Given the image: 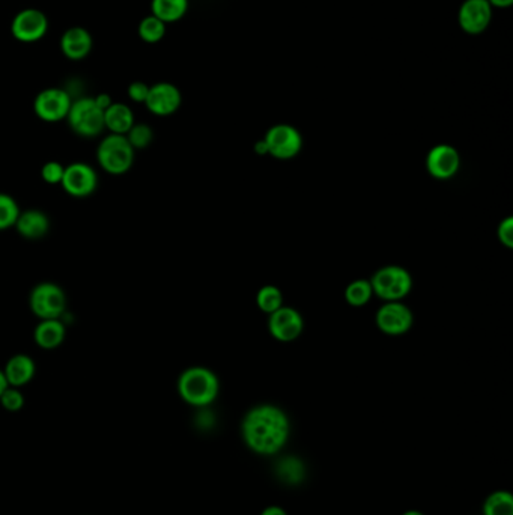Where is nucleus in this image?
<instances>
[{"mask_svg": "<svg viewBox=\"0 0 513 515\" xmlns=\"http://www.w3.org/2000/svg\"><path fill=\"white\" fill-rule=\"evenodd\" d=\"M241 435L252 452L262 457H272L287 446L291 435V422L287 414L277 405H256L244 416Z\"/></svg>", "mask_w": 513, "mask_h": 515, "instance_id": "obj_1", "label": "nucleus"}, {"mask_svg": "<svg viewBox=\"0 0 513 515\" xmlns=\"http://www.w3.org/2000/svg\"><path fill=\"white\" fill-rule=\"evenodd\" d=\"M220 383L211 369L192 366L178 379V394L187 404L205 409L218 396Z\"/></svg>", "mask_w": 513, "mask_h": 515, "instance_id": "obj_2", "label": "nucleus"}, {"mask_svg": "<svg viewBox=\"0 0 513 515\" xmlns=\"http://www.w3.org/2000/svg\"><path fill=\"white\" fill-rule=\"evenodd\" d=\"M136 151L122 135H109L96 148V162L109 175H124L134 165Z\"/></svg>", "mask_w": 513, "mask_h": 515, "instance_id": "obj_3", "label": "nucleus"}, {"mask_svg": "<svg viewBox=\"0 0 513 515\" xmlns=\"http://www.w3.org/2000/svg\"><path fill=\"white\" fill-rule=\"evenodd\" d=\"M77 136L92 139L104 132V111L94 102V96H77L73 100L65 119Z\"/></svg>", "mask_w": 513, "mask_h": 515, "instance_id": "obj_4", "label": "nucleus"}, {"mask_svg": "<svg viewBox=\"0 0 513 515\" xmlns=\"http://www.w3.org/2000/svg\"><path fill=\"white\" fill-rule=\"evenodd\" d=\"M369 282L373 294L386 302H401L413 288V279L405 268L398 265L379 268Z\"/></svg>", "mask_w": 513, "mask_h": 515, "instance_id": "obj_5", "label": "nucleus"}, {"mask_svg": "<svg viewBox=\"0 0 513 515\" xmlns=\"http://www.w3.org/2000/svg\"><path fill=\"white\" fill-rule=\"evenodd\" d=\"M10 29L12 38L21 44H35L46 38L50 29V21L44 11L25 8L14 16Z\"/></svg>", "mask_w": 513, "mask_h": 515, "instance_id": "obj_6", "label": "nucleus"}, {"mask_svg": "<svg viewBox=\"0 0 513 515\" xmlns=\"http://www.w3.org/2000/svg\"><path fill=\"white\" fill-rule=\"evenodd\" d=\"M29 306L40 319H61L65 313V291L53 282L38 283L29 296Z\"/></svg>", "mask_w": 513, "mask_h": 515, "instance_id": "obj_7", "label": "nucleus"}, {"mask_svg": "<svg viewBox=\"0 0 513 515\" xmlns=\"http://www.w3.org/2000/svg\"><path fill=\"white\" fill-rule=\"evenodd\" d=\"M73 96L64 88H46L38 92L34 100V111L41 121L55 122L65 121L73 104Z\"/></svg>", "mask_w": 513, "mask_h": 515, "instance_id": "obj_8", "label": "nucleus"}, {"mask_svg": "<svg viewBox=\"0 0 513 515\" xmlns=\"http://www.w3.org/2000/svg\"><path fill=\"white\" fill-rule=\"evenodd\" d=\"M264 143L267 147L268 154L280 160L297 156L302 148V135L297 128L287 124L272 127L265 135Z\"/></svg>", "mask_w": 513, "mask_h": 515, "instance_id": "obj_9", "label": "nucleus"}, {"mask_svg": "<svg viewBox=\"0 0 513 515\" xmlns=\"http://www.w3.org/2000/svg\"><path fill=\"white\" fill-rule=\"evenodd\" d=\"M182 104V94L178 86L169 81H158L149 86L145 106L156 117H171L180 111Z\"/></svg>", "mask_w": 513, "mask_h": 515, "instance_id": "obj_10", "label": "nucleus"}, {"mask_svg": "<svg viewBox=\"0 0 513 515\" xmlns=\"http://www.w3.org/2000/svg\"><path fill=\"white\" fill-rule=\"evenodd\" d=\"M61 186L70 196H91L98 188V175L96 169L86 163H73L70 166H65Z\"/></svg>", "mask_w": 513, "mask_h": 515, "instance_id": "obj_11", "label": "nucleus"}, {"mask_svg": "<svg viewBox=\"0 0 513 515\" xmlns=\"http://www.w3.org/2000/svg\"><path fill=\"white\" fill-rule=\"evenodd\" d=\"M493 20V6L488 0H465L459 8L458 21L468 35H480Z\"/></svg>", "mask_w": 513, "mask_h": 515, "instance_id": "obj_12", "label": "nucleus"}, {"mask_svg": "<svg viewBox=\"0 0 513 515\" xmlns=\"http://www.w3.org/2000/svg\"><path fill=\"white\" fill-rule=\"evenodd\" d=\"M375 321L383 334L399 336L413 326V312L401 302H387L378 311Z\"/></svg>", "mask_w": 513, "mask_h": 515, "instance_id": "obj_13", "label": "nucleus"}, {"mask_svg": "<svg viewBox=\"0 0 513 515\" xmlns=\"http://www.w3.org/2000/svg\"><path fill=\"white\" fill-rule=\"evenodd\" d=\"M302 315L295 309L282 306L272 312L268 319V330L280 342H292L302 334Z\"/></svg>", "mask_w": 513, "mask_h": 515, "instance_id": "obj_14", "label": "nucleus"}, {"mask_svg": "<svg viewBox=\"0 0 513 515\" xmlns=\"http://www.w3.org/2000/svg\"><path fill=\"white\" fill-rule=\"evenodd\" d=\"M59 47L68 61H85L94 49V38L83 26H71L62 34Z\"/></svg>", "mask_w": 513, "mask_h": 515, "instance_id": "obj_15", "label": "nucleus"}, {"mask_svg": "<svg viewBox=\"0 0 513 515\" xmlns=\"http://www.w3.org/2000/svg\"><path fill=\"white\" fill-rule=\"evenodd\" d=\"M461 166L459 152L450 145H437L429 151L426 167L437 180H450L458 173Z\"/></svg>", "mask_w": 513, "mask_h": 515, "instance_id": "obj_16", "label": "nucleus"}, {"mask_svg": "<svg viewBox=\"0 0 513 515\" xmlns=\"http://www.w3.org/2000/svg\"><path fill=\"white\" fill-rule=\"evenodd\" d=\"M14 227L23 238L40 240V238L46 237L50 231V219L47 218L46 212L31 208V210L20 211Z\"/></svg>", "mask_w": 513, "mask_h": 515, "instance_id": "obj_17", "label": "nucleus"}, {"mask_svg": "<svg viewBox=\"0 0 513 515\" xmlns=\"http://www.w3.org/2000/svg\"><path fill=\"white\" fill-rule=\"evenodd\" d=\"M5 374L6 381L11 388H23L31 383L35 377V362L27 354H16L6 362L5 368L2 369Z\"/></svg>", "mask_w": 513, "mask_h": 515, "instance_id": "obj_18", "label": "nucleus"}, {"mask_svg": "<svg viewBox=\"0 0 513 515\" xmlns=\"http://www.w3.org/2000/svg\"><path fill=\"white\" fill-rule=\"evenodd\" d=\"M65 324L61 319H40L34 330V341L42 350H55L65 341Z\"/></svg>", "mask_w": 513, "mask_h": 515, "instance_id": "obj_19", "label": "nucleus"}, {"mask_svg": "<svg viewBox=\"0 0 513 515\" xmlns=\"http://www.w3.org/2000/svg\"><path fill=\"white\" fill-rule=\"evenodd\" d=\"M134 124H136L134 111H131V107L126 103L113 102L111 107L104 111V128L111 135L126 136Z\"/></svg>", "mask_w": 513, "mask_h": 515, "instance_id": "obj_20", "label": "nucleus"}, {"mask_svg": "<svg viewBox=\"0 0 513 515\" xmlns=\"http://www.w3.org/2000/svg\"><path fill=\"white\" fill-rule=\"evenodd\" d=\"M277 480L289 487H297L302 484L307 476L306 465L297 455H287L277 461L276 469Z\"/></svg>", "mask_w": 513, "mask_h": 515, "instance_id": "obj_21", "label": "nucleus"}, {"mask_svg": "<svg viewBox=\"0 0 513 515\" xmlns=\"http://www.w3.org/2000/svg\"><path fill=\"white\" fill-rule=\"evenodd\" d=\"M188 5V0H151V14L171 25L186 17Z\"/></svg>", "mask_w": 513, "mask_h": 515, "instance_id": "obj_22", "label": "nucleus"}, {"mask_svg": "<svg viewBox=\"0 0 513 515\" xmlns=\"http://www.w3.org/2000/svg\"><path fill=\"white\" fill-rule=\"evenodd\" d=\"M483 515H513V496L510 491L497 490L485 499Z\"/></svg>", "mask_w": 513, "mask_h": 515, "instance_id": "obj_23", "label": "nucleus"}, {"mask_svg": "<svg viewBox=\"0 0 513 515\" xmlns=\"http://www.w3.org/2000/svg\"><path fill=\"white\" fill-rule=\"evenodd\" d=\"M167 25L163 23L160 19L149 16L143 17L141 23L137 26V35L146 44H157L166 36Z\"/></svg>", "mask_w": 513, "mask_h": 515, "instance_id": "obj_24", "label": "nucleus"}, {"mask_svg": "<svg viewBox=\"0 0 513 515\" xmlns=\"http://www.w3.org/2000/svg\"><path fill=\"white\" fill-rule=\"evenodd\" d=\"M372 296L373 291L371 282L364 281V279L354 281L345 289V298H347L348 304H351V306H356V308L364 306L372 298Z\"/></svg>", "mask_w": 513, "mask_h": 515, "instance_id": "obj_25", "label": "nucleus"}, {"mask_svg": "<svg viewBox=\"0 0 513 515\" xmlns=\"http://www.w3.org/2000/svg\"><path fill=\"white\" fill-rule=\"evenodd\" d=\"M19 214L20 207L16 199L6 193H0V231L16 227Z\"/></svg>", "mask_w": 513, "mask_h": 515, "instance_id": "obj_26", "label": "nucleus"}, {"mask_svg": "<svg viewBox=\"0 0 513 515\" xmlns=\"http://www.w3.org/2000/svg\"><path fill=\"white\" fill-rule=\"evenodd\" d=\"M256 304L261 311L265 313L276 312L277 309L283 306V294L280 289L272 285H267L264 288L259 289L256 296Z\"/></svg>", "mask_w": 513, "mask_h": 515, "instance_id": "obj_27", "label": "nucleus"}, {"mask_svg": "<svg viewBox=\"0 0 513 515\" xmlns=\"http://www.w3.org/2000/svg\"><path fill=\"white\" fill-rule=\"evenodd\" d=\"M126 141L130 142L131 147L134 148V151H137V150H146L151 145L154 141V132L145 122H136L131 127L130 132L126 133Z\"/></svg>", "mask_w": 513, "mask_h": 515, "instance_id": "obj_28", "label": "nucleus"}, {"mask_svg": "<svg viewBox=\"0 0 513 515\" xmlns=\"http://www.w3.org/2000/svg\"><path fill=\"white\" fill-rule=\"evenodd\" d=\"M0 404H2V407L6 411L16 413V411H20L23 409L25 396H23L19 388H11V386H8V389L0 396Z\"/></svg>", "mask_w": 513, "mask_h": 515, "instance_id": "obj_29", "label": "nucleus"}, {"mask_svg": "<svg viewBox=\"0 0 513 515\" xmlns=\"http://www.w3.org/2000/svg\"><path fill=\"white\" fill-rule=\"evenodd\" d=\"M65 166L59 162H47L41 169V177L47 184H61Z\"/></svg>", "mask_w": 513, "mask_h": 515, "instance_id": "obj_30", "label": "nucleus"}, {"mask_svg": "<svg viewBox=\"0 0 513 515\" xmlns=\"http://www.w3.org/2000/svg\"><path fill=\"white\" fill-rule=\"evenodd\" d=\"M148 92H149V85H146L145 81H131L126 88V96L131 102L137 103V104H145Z\"/></svg>", "mask_w": 513, "mask_h": 515, "instance_id": "obj_31", "label": "nucleus"}, {"mask_svg": "<svg viewBox=\"0 0 513 515\" xmlns=\"http://www.w3.org/2000/svg\"><path fill=\"white\" fill-rule=\"evenodd\" d=\"M498 238L500 242H503L506 248H512L513 246V219H504L503 222L500 223L498 227Z\"/></svg>", "mask_w": 513, "mask_h": 515, "instance_id": "obj_32", "label": "nucleus"}, {"mask_svg": "<svg viewBox=\"0 0 513 515\" xmlns=\"http://www.w3.org/2000/svg\"><path fill=\"white\" fill-rule=\"evenodd\" d=\"M94 102H96V106L100 107L101 111H106L107 107H111L113 100L106 92H101L98 96H94Z\"/></svg>", "mask_w": 513, "mask_h": 515, "instance_id": "obj_33", "label": "nucleus"}, {"mask_svg": "<svg viewBox=\"0 0 513 515\" xmlns=\"http://www.w3.org/2000/svg\"><path fill=\"white\" fill-rule=\"evenodd\" d=\"M261 515H287V510L279 505H270L267 508H264Z\"/></svg>", "mask_w": 513, "mask_h": 515, "instance_id": "obj_34", "label": "nucleus"}, {"mask_svg": "<svg viewBox=\"0 0 513 515\" xmlns=\"http://www.w3.org/2000/svg\"><path fill=\"white\" fill-rule=\"evenodd\" d=\"M488 2L489 5L495 8H509L513 4V0H488Z\"/></svg>", "mask_w": 513, "mask_h": 515, "instance_id": "obj_35", "label": "nucleus"}, {"mask_svg": "<svg viewBox=\"0 0 513 515\" xmlns=\"http://www.w3.org/2000/svg\"><path fill=\"white\" fill-rule=\"evenodd\" d=\"M8 386H10V384L6 381L5 374H4V371L0 369V396H2V394L8 389Z\"/></svg>", "mask_w": 513, "mask_h": 515, "instance_id": "obj_36", "label": "nucleus"}, {"mask_svg": "<svg viewBox=\"0 0 513 515\" xmlns=\"http://www.w3.org/2000/svg\"><path fill=\"white\" fill-rule=\"evenodd\" d=\"M402 515H425V514H423L422 511L410 510L405 511V512H403Z\"/></svg>", "mask_w": 513, "mask_h": 515, "instance_id": "obj_37", "label": "nucleus"}]
</instances>
